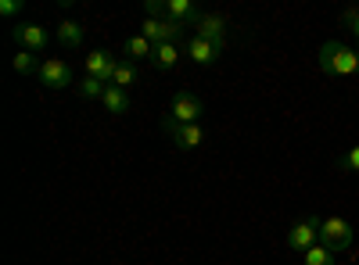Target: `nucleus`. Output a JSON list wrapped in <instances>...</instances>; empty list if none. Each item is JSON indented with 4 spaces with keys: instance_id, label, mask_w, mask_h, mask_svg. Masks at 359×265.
Wrapping results in <instances>:
<instances>
[{
    "instance_id": "nucleus-1",
    "label": "nucleus",
    "mask_w": 359,
    "mask_h": 265,
    "mask_svg": "<svg viewBox=\"0 0 359 265\" xmlns=\"http://www.w3.org/2000/svg\"><path fill=\"white\" fill-rule=\"evenodd\" d=\"M316 62L327 76H334V79H345V76H359V54L338 40H327L316 54Z\"/></svg>"
},
{
    "instance_id": "nucleus-2",
    "label": "nucleus",
    "mask_w": 359,
    "mask_h": 265,
    "mask_svg": "<svg viewBox=\"0 0 359 265\" xmlns=\"http://www.w3.org/2000/svg\"><path fill=\"white\" fill-rule=\"evenodd\" d=\"M201 111H205L201 97L180 90V94H172V101H169V111H165V119H162V129H169V126H194V122L201 119Z\"/></svg>"
},
{
    "instance_id": "nucleus-3",
    "label": "nucleus",
    "mask_w": 359,
    "mask_h": 265,
    "mask_svg": "<svg viewBox=\"0 0 359 265\" xmlns=\"http://www.w3.org/2000/svg\"><path fill=\"white\" fill-rule=\"evenodd\" d=\"M320 244L327 248V251H345L348 244H352V226L345 222V219H320Z\"/></svg>"
},
{
    "instance_id": "nucleus-4",
    "label": "nucleus",
    "mask_w": 359,
    "mask_h": 265,
    "mask_svg": "<svg viewBox=\"0 0 359 265\" xmlns=\"http://www.w3.org/2000/svg\"><path fill=\"white\" fill-rule=\"evenodd\" d=\"M11 40L22 47V50H33V54H43L47 50V29L36 25V22H15L11 25Z\"/></svg>"
},
{
    "instance_id": "nucleus-5",
    "label": "nucleus",
    "mask_w": 359,
    "mask_h": 265,
    "mask_svg": "<svg viewBox=\"0 0 359 265\" xmlns=\"http://www.w3.org/2000/svg\"><path fill=\"white\" fill-rule=\"evenodd\" d=\"M76 72L69 62H62V57H43V65H40V83L50 86V90H65V86H72Z\"/></svg>"
},
{
    "instance_id": "nucleus-6",
    "label": "nucleus",
    "mask_w": 359,
    "mask_h": 265,
    "mask_svg": "<svg viewBox=\"0 0 359 265\" xmlns=\"http://www.w3.org/2000/svg\"><path fill=\"white\" fill-rule=\"evenodd\" d=\"M320 244V219H306V222H294L291 229H287V248L291 251H309V248H316Z\"/></svg>"
},
{
    "instance_id": "nucleus-7",
    "label": "nucleus",
    "mask_w": 359,
    "mask_h": 265,
    "mask_svg": "<svg viewBox=\"0 0 359 265\" xmlns=\"http://www.w3.org/2000/svg\"><path fill=\"white\" fill-rule=\"evenodd\" d=\"M180 33H184V25H176V22H169V18H144V22H140V36H147L155 47H158V43H176Z\"/></svg>"
},
{
    "instance_id": "nucleus-8",
    "label": "nucleus",
    "mask_w": 359,
    "mask_h": 265,
    "mask_svg": "<svg viewBox=\"0 0 359 265\" xmlns=\"http://www.w3.org/2000/svg\"><path fill=\"white\" fill-rule=\"evenodd\" d=\"M187 57H194V65H216L219 57H223V43L191 36V43H187Z\"/></svg>"
},
{
    "instance_id": "nucleus-9",
    "label": "nucleus",
    "mask_w": 359,
    "mask_h": 265,
    "mask_svg": "<svg viewBox=\"0 0 359 265\" xmlns=\"http://www.w3.org/2000/svg\"><path fill=\"white\" fill-rule=\"evenodd\" d=\"M165 136L180 147V151H194V147L205 143V129H201L198 122H194V126H169Z\"/></svg>"
},
{
    "instance_id": "nucleus-10",
    "label": "nucleus",
    "mask_w": 359,
    "mask_h": 265,
    "mask_svg": "<svg viewBox=\"0 0 359 265\" xmlns=\"http://www.w3.org/2000/svg\"><path fill=\"white\" fill-rule=\"evenodd\" d=\"M115 57L111 54H104V50H94V54H86V76H94V79H101L104 86H111V76H115Z\"/></svg>"
},
{
    "instance_id": "nucleus-11",
    "label": "nucleus",
    "mask_w": 359,
    "mask_h": 265,
    "mask_svg": "<svg viewBox=\"0 0 359 265\" xmlns=\"http://www.w3.org/2000/svg\"><path fill=\"white\" fill-rule=\"evenodd\" d=\"M194 36L212 40V43H223V40H226V18H223V15H201V18L194 22Z\"/></svg>"
},
{
    "instance_id": "nucleus-12",
    "label": "nucleus",
    "mask_w": 359,
    "mask_h": 265,
    "mask_svg": "<svg viewBox=\"0 0 359 265\" xmlns=\"http://www.w3.org/2000/svg\"><path fill=\"white\" fill-rule=\"evenodd\" d=\"M165 18L169 22H176V25H191L194 29V22L201 18V11L194 8V0H165Z\"/></svg>"
},
{
    "instance_id": "nucleus-13",
    "label": "nucleus",
    "mask_w": 359,
    "mask_h": 265,
    "mask_svg": "<svg viewBox=\"0 0 359 265\" xmlns=\"http://www.w3.org/2000/svg\"><path fill=\"white\" fill-rule=\"evenodd\" d=\"M83 40H86V33H83V25H79V22L65 18L62 25H57V43H62V47L79 50V47H83Z\"/></svg>"
},
{
    "instance_id": "nucleus-14",
    "label": "nucleus",
    "mask_w": 359,
    "mask_h": 265,
    "mask_svg": "<svg viewBox=\"0 0 359 265\" xmlns=\"http://www.w3.org/2000/svg\"><path fill=\"white\" fill-rule=\"evenodd\" d=\"M180 57H184V50H180V43H158L155 47V57L151 62L162 69V72H169V69H176L180 65Z\"/></svg>"
},
{
    "instance_id": "nucleus-15",
    "label": "nucleus",
    "mask_w": 359,
    "mask_h": 265,
    "mask_svg": "<svg viewBox=\"0 0 359 265\" xmlns=\"http://www.w3.org/2000/svg\"><path fill=\"white\" fill-rule=\"evenodd\" d=\"M101 104L108 108V115H126V111H130V94L118 90V86H108L104 97H101Z\"/></svg>"
},
{
    "instance_id": "nucleus-16",
    "label": "nucleus",
    "mask_w": 359,
    "mask_h": 265,
    "mask_svg": "<svg viewBox=\"0 0 359 265\" xmlns=\"http://www.w3.org/2000/svg\"><path fill=\"white\" fill-rule=\"evenodd\" d=\"M40 65H43L40 54H33V50H18V54L11 57V69H15L18 76H33V72L40 76Z\"/></svg>"
},
{
    "instance_id": "nucleus-17",
    "label": "nucleus",
    "mask_w": 359,
    "mask_h": 265,
    "mask_svg": "<svg viewBox=\"0 0 359 265\" xmlns=\"http://www.w3.org/2000/svg\"><path fill=\"white\" fill-rule=\"evenodd\" d=\"M126 57H133V62H140V57H155V43L137 33V36L126 40Z\"/></svg>"
},
{
    "instance_id": "nucleus-18",
    "label": "nucleus",
    "mask_w": 359,
    "mask_h": 265,
    "mask_svg": "<svg viewBox=\"0 0 359 265\" xmlns=\"http://www.w3.org/2000/svg\"><path fill=\"white\" fill-rule=\"evenodd\" d=\"M133 79H137V65H133V62H118V65H115L111 86H118V90H126V86H133Z\"/></svg>"
},
{
    "instance_id": "nucleus-19",
    "label": "nucleus",
    "mask_w": 359,
    "mask_h": 265,
    "mask_svg": "<svg viewBox=\"0 0 359 265\" xmlns=\"http://www.w3.org/2000/svg\"><path fill=\"white\" fill-rule=\"evenodd\" d=\"M104 90H108V86H104L101 79H94V76H83V79H79V94H83L86 101H94V97L101 101V97H104Z\"/></svg>"
},
{
    "instance_id": "nucleus-20",
    "label": "nucleus",
    "mask_w": 359,
    "mask_h": 265,
    "mask_svg": "<svg viewBox=\"0 0 359 265\" xmlns=\"http://www.w3.org/2000/svg\"><path fill=\"white\" fill-rule=\"evenodd\" d=\"M306 265H334V251H327L323 244L306 251Z\"/></svg>"
},
{
    "instance_id": "nucleus-21",
    "label": "nucleus",
    "mask_w": 359,
    "mask_h": 265,
    "mask_svg": "<svg viewBox=\"0 0 359 265\" xmlns=\"http://www.w3.org/2000/svg\"><path fill=\"white\" fill-rule=\"evenodd\" d=\"M338 169H348V172H359V147H352V151H345L338 158Z\"/></svg>"
},
{
    "instance_id": "nucleus-22",
    "label": "nucleus",
    "mask_w": 359,
    "mask_h": 265,
    "mask_svg": "<svg viewBox=\"0 0 359 265\" xmlns=\"http://www.w3.org/2000/svg\"><path fill=\"white\" fill-rule=\"evenodd\" d=\"M341 22H345L348 33H355V36H359V8H345V11H341Z\"/></svg>"
},
{
    "instance_id": "nucleus-23",
    "label": "nucleus",
    "mask_w": 359,
    "mask_h": 265,
    "mask_svg": "<svg viewBox=\"0 0 359 265\" xmlns=\"http://www.w3.org/2000/svg\"><path fill=\"white\" fill-rule=\"evenodd\" d=\"M147 18H165V0H144Z\"/></svg>"
},
{
    "instance_id": "nucleus-24",
    "label": "nucleus",
    "mask_w": 359,
    "mask_h": 265,
    "mask_svg": "<svg viewBox=\"0 0 359 265\" xmlns=\"http://www.w3.org/2000/svg\"><path fill=\"white\" fill-rule=\"evenodd\" d=\"M22 11V0H0V15L4 18H15Z\"/></svg>"
},
{
    "instance_id": "nucleus-25",
    "label": "nucleus",
    "mask_w": 359,
    "mask_h": 265,
    "mask_svg": "<svg viewBox=\"0 0 359 265\" xmlns=\"http://www.w3.org/2000/svg\"><path fill=\"white\" fill-rule=\"evenodd\" d=\"M355 54H359V47H355Z\"/></svg>"
}]
</instances>
